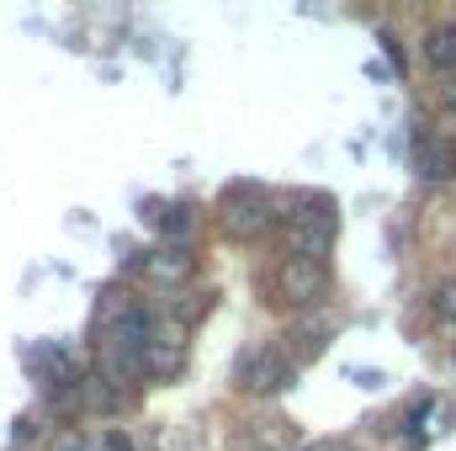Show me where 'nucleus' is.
<instances>
[{"label":"nucleus","mask_w":456,"mask_h":451,"mask_svg":"<svg viewBox=\"0 0 456 451\" xmlns=\"http://www.w3.org/2000/svg\"><path fill=\"white\" fill-rule=\"evenodd\" d=\"M441 102H446V112H456V80L446 86V91H441Z\"/></svg>","instance_id":"obj_12"},{"label":"nucleus","mask_w":456,"mask_h":451,"mask_svg":"<svg viewBox=\"0 0 456 451\" xmlns=\"http://www.w3.org/2000/svg\"><path fill=\"white\" fill-rule=\"evenodd\" d=\"M133 271L149 276L154 287H181V282H191L197 255H191V244H159L149 255H133Z\"/></svg>","instance_id":"obj_5"},{"label":"nucleus","mask_w":456,"mask_h":451,"mask_svg":"<svg viewBox=\"0 0 456 451\" xmlns=\"http://www.w3.org/2000/svg\"><path fill=\"white\" fill-rule=\"evenodd\" d=\"M324 292H330V266H324V260L287 255V260L276 266V303H287V308H314V303H324Z\"/></svg>","instance_id":"obj_3"},{"label":"nucleus","mask_w":456,"mask_h":451,"mask_svg":"<svg viewBox=\"0 0 456 451\" xmlns=\"http://www.w3.org/2000/svg\"><path fill=\"white\" fill-rule=\"evenodd\" d=\"M149 218L165 228V244H186V234H191V224H197V218H191V202H170V208H154Z\"/></svg>","instance_id":"obj_8"},{"label":"nucleus","mask_w":456,"mask_h":451,"mask_svg":"<svg viewBox=\"0 0 456 451\" xmlns=\"http://www.w3.org/2000/svg\"><path fill=\"white\" fill-rule=\"evenodd\" d=\"M414 170H419V181H452L456 144L441 133H414Z\"/></svg>","instance_id":"obj_7"},{"label":"nucleus","mask_w":456,"mask_h":451,"mask_svg":"<svg viewBox=\"0 0 456 451\" xmlns=\"http://www.w3.org/2000/svg\"><path fill=\"white\" fill-rule=\"evenodd\" d=\"M96 451H133V441H127L122 430H102V436H96Z\"/></svg>","instance_id":"obj_11"},{"label":"nucleus","mask_w":456,"mask_h":451,"mask_svg":"<svg viewBox=\"0 0 456 451\" xmlns=\"http://www.w3.org/2000/svg\"><path fill=\"white\" fill-rule=\"evenodd\" d=\"M292 228H287V255H308V260H324L335 250V234H340V213L324 192H303L292 197Z\"/></svg>","instance_id":"obj_1"},{"label":"nucleus","mask_w":456,"mask_h":451,"mask_svg":"<svg viewBox=\"0 0 456 451\" xmlns=\"http://www.w3.org/2000/svg\"><path fill=\"white\" fill-rule=\"evenodd\" d=\"M436 314H441L446 324H456V276L441 287V292H436Z\"/></svg>","instance_id":"obj_10"},{"label":"nucleus","mask_w":456,"mask_h":451,"mask_svg":"<svg viewBox=\"0 0 456 451\" xmlns=\"http://www.w3.org/2000/svg\"><path fill=\"white\" fill-rule=\"evenodd\" d=\"M292 377H297V366H292V356H287L281 345H255V350H244V356H239V372H233V382H239L244 393H281V388H292Z\"/></svg>","instance_id":"obj_4"},{"label":"nucleus","mask_w":456,"mask_h":451,"mask_svg":"<svg viewBox=\"0 0 456 451\" xmlns=\"http://www.w3.org/2000/svg\"><path fill=\"white\" fill-rule=\"evenodd\" d=\"M425 59H430L436 70H456V21L436 27V32L425 37Z\"/></svg>","instance_id":"obj_9"},{"label":"nucleus","mask_w":456,"mask_h":451,"mask_svg":"<svg viewBox=\"0 0 456 451\" xmlns=\"http://www.w3.org/2000/svg\"><path fill=\"white\" fill-rule=\"evenodd\" d=\"M218 224L233 239H255L276 224V202L265 197V186H249V181H233L224 197H218Z\"/></svg>","instance_id":"obj_2"},{"label":"nucleus","mask_w":456,"mask_h":451,"mask_svg":"<svg viewBox=\"0 0 456 451\" xmlns=\"http://www.w3.org/2000/svg\"><path fill=\"white\" fill-rule=\"evenodd\" d=\"M186 330L181 324H159L154 319V335L143 345V377H175L186 366Z\"/></svg>","instance_id":"obj_6"}]
</instances>
